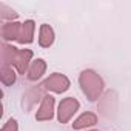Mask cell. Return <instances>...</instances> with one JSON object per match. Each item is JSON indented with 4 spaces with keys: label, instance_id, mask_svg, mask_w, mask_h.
Listing matches in <instances>:
<instances>
[{
    "label": "cell",
    "instance_id": "5bb4252c",
    "mask_svg": "<svg viewBox=\"0 0 131 131\" xmlns=\"http://www.w3.org/2000/svg\"><path fill=\"white\" fill-rule=\"evenodd\" d=\"M0 131H19V123L16 119H9Z\"/></svg>",
    "mask_w": 131,
    "mask_h": 131
},
{
    "label": "cell",
    "instance_id": "5b68a950",
    "mask_svg": "<svg viewBox=\"0 0 131 131\" xmlns=\"http://www.w3.org/2000/svg\"><path fill=\"white\" fill-rule=\"evenodd\" d=\"M31 59H32V51H31V49H19V51H17L13 65L16 67V70H17L19 74H23V76H25V73L29 70L28 65H29Z\"/></svg>",
    "mask_w": 131,
    "mask_h": 131
},
{
    "label": "cell",
    "instance_id": "8992f818",
    "mask_svg": "<svg viewBox=\"0 0 131 131\" xmlns=\"http://www.w3.org/2000/svg\"><path fill=\"white\" fill-rule=\"evenodd\" d=\"M20 31H22V23L6 22L2 25V39L3 40H19Z\"/></svg>",
    "mask_w": 131,
    "mask_h": 131
},
{
    "label": "cell",
    "instance_id": "7a4b0ae2",
    "mask_svg": "<svg viewBox=\"0 0 131 131\" xmlns=\"http://www.w3.org/2000/svg\"><path fill=\"white\" fill-rule=\"evenodd\" d=\"M70 79L65 76V74H60V73H54L51 74L48 79H45L42 82V88L43 90H49L52 93H57V94H62L65 93L68 88H70Z\"/></svg>",
    "mask_w": 131,
    "mask_h": 131
},
{
    "label": "cell",
    "instance_id": "277c9868",
    "mask_svg": "<svg viewBox=\"0 0 131 131\" xmlns=\"http://www.w3.org/2000/svg\"><path fill=\"white\" fill-rule=\"evenodd\" d=\"M54 105H56V100H54L52 96H43L40 108L36 113V120L37 122L51 120L54 117Z\"/></svg>",
    "mask_w": 131,
    "mask_h": 131
},
{
    "label": "cell",
    "instance_id": "9c48e42d",
    "mask_svg": "<svg viewBox=\"0 0 131 131\" xmlns=\"http://www.w3.org/2000/svg\"><path fill=\"white\" fill-rule=\"evenodd\" d=\"M45 71H46V62L43 59H37V60H34L31 63L26 77H28V80H32L34 82V80H39L45 74Z\"/></svg>",
    "mask_w": 131,
    "mask_h": 131
},
{
    "label": "cell",
    "instance_id": "4fadbf2b",
    "mask_svg": "<svg viewBox=\"0 0 131 131\" xmlns=\"http://www.w3.org/2000/svg\"><path fill=\"white\" fill-rule=\"evenodd\" d=\"M0 17H2V20L16 22V19L19 17V14H17L16 11H13L11 8L5 6V5H0Z\"/></svg>",
    "mask_w": 131,
    "mask_h": 131
},
{
    "label": "cell",
    "instance_id": "6da1fadb",
    "mask_svg": "<svg viewBox=\"0 0 131 131\" xmlns=\"http://www.w3.org/2000/svg\"><path fill=\"white\" fill-rule=\"evenodd\" d=\"M79 83H80V88H82L83 94L86 96V99L90 102L97 100L99 96L103 91V86H105L102 77L96 71H93V70L82 71L80 76H79Z\"/></svg>",
    "mask_w": 131,
    "mask_h": 131
},
{
    "label": "cell",
    "instance_id": "52a82bcc",
    "mask_svg": "<svg viewBox=\"0 0 131 131\" xmlns=\"http://www.w3.org/2000/svg\"><path fill=\"white\" fill-rule=\"evenodd\" d=\"M34 31H36L34 20H25L22 23V31H20V37L17 42L22 45H29L34 40Z\"/></svg>",
    "mask_w": 131,
    "mask_h": 131
},
{
    "label": "cell",
    "instance_id": "ba28073f",
    "mask_svg": "<svg viewBox=\"0 0 131 131\" xmlns=\"http://www.w3.org/2000/svg\"><path fill=\"white\" fill-rule=\"evenodd\" d=\"M54 37H56L54 36V29L49 25H46V23L40 25V29H39V45L42 48H49L54 43Z\"/></svg>",
    "mask_w": 131,
    "mask_h": 131
},
{
    "label": "cell",
    "instance_id": "9a60e30c",
    "mask_svg": "<svg viewBox=\"0 0 131 131\" xmlns=\"http://www.w3.org/2000/svg\"><path fill=\"white\" fill-rule=\"evenodd\" d=\"M91 131H97V129H91Z\"/></svg>",
    "mask_w": 131,
    "mask_h": 131
},
{
    "label": "cell",
    "instance_id": "8fae6325",
    "mask_svg": "<svg viewBox=\"0 0 131 131\" xmlns=\"http://www.w3.org/2000/svg\"><path fill=\"white\" fill-rule=\"evenodd\" d=\"M96 123H97V116L94 113H83L74 120L73 128L74 129H82V128H86V126H93Z\"/></svg>",
    "mask_w": 131,
    "mask_h": 131
},
{
    "label": "cell",
    "instance_id": "7c38bea8",
    "mask_svg": "<svg viewBox=\"0 0 131 131\" xmlns=\"http://www.w3.org/2000/svg\"><path fill=\"white\" fill-rule=\"evenodd\" d=\"M16 79H17V74L14 73L13 67H9V65H2V68H0V80H2V83L9 86V85L16 83Z\"/></svg>",
    "mask_w": 131,
    "mask_h": 131
},
{
    "label": "cell",
    "instance_id": "30bf717a",
    "mask_svg": "<svg viewBox=\"0 0 131 131\" xmlns=\"http://www.w3.org/2000/svg\"><path fill=\"white\" fill-rule=\"evenodd\" d=\"M19 48L8 45V43H2V49H0V59H2V65H11L14 63L16 54H17Z\"/></svg>",
    "mask_w": 131,
    "mask_h": 131
},
{
    "label": "cell",
    "instance_id": "3957f363",
    "mask_svg": "<svg viewBox=\"0 0 131 131\" xmlns=\"http://www.w3.org/2000/svg\"><path fill=\"white\" fill-rule=\"evenodd\" d=\"M80 108V103L77 99L74 97H67L59 103V110H57V120L60 123H68L70 119L77 113V110Z\"/></svg>",
    "mask_w": 131,
    "mask_h": 131
}]
</instances>
